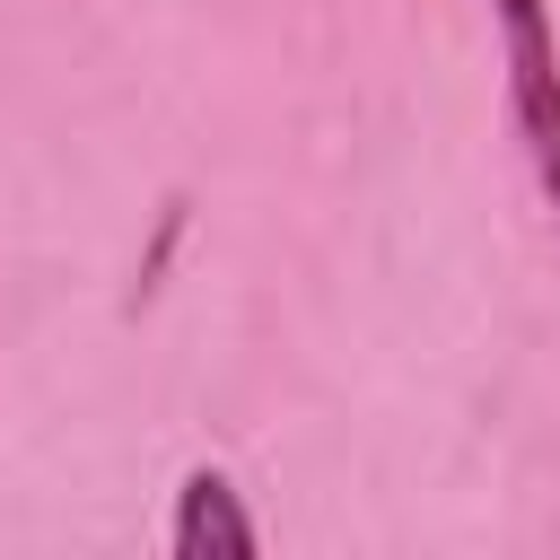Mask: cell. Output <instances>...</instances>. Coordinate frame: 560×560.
Returning <instances> with one entry per match:
<instances>
[{
  "label": "cell",
  "mask_w": 560,
  "mask_h": 560,
  "mask_svg": "<svg viewBox=\"0 0 560 560\" xmlns=\"http://www.w3.org/2000/svg\"><path fill=\"white\" fill-rule=\"evenodd\" d=\"M499 9V44H508V122L525 140V166L560 219V44H551V9L542 0H490Z\"/></svg>",
  "instance_id": "6da1fadb"
},
{
  "label": "cell",
  "mask_w": 560,
  "mask_h": 560,
  "mask_svg": "<svg viewBox=\"0 0 560 560\" xmlns=\"http://www.w3.org/2000/svg\"><path fill=\"white\" fill-rule=\"evenodd\" d=\"M166 551H175V560H254V551H262V534H254V516H245V499H236L228 472H210V464L184 472Z\"/></svg>",
  "instance_id": "7a4b0ae2"
}]
</instances>
